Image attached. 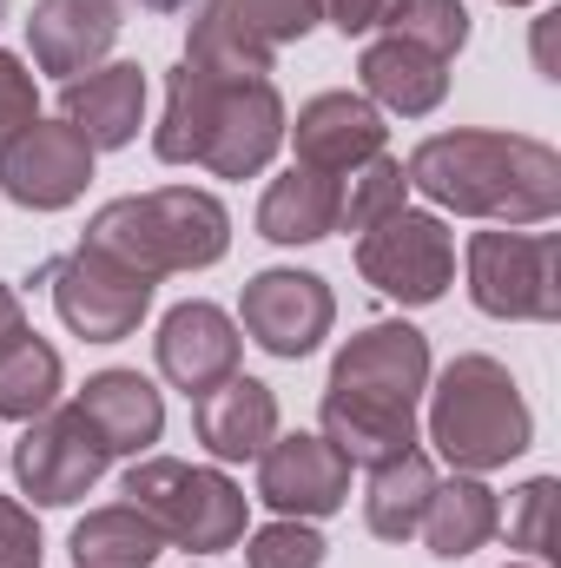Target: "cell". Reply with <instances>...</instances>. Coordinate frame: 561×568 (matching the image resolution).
Masks as SVG:
<instances>
[{
  "mask_svg": "<svg viewBox=\"0 0 561 568\" xmlns=\"http://www.w3.org/2000/svg\"><path fill=\"white\" fill-rule=\"evenodd\" d=\"M429 390V337L404 317L364 324L337 357L324 384V443L344 463H390L417 449V404Z\"/></svg>",
  "mask_w": 561,
  "mask_h": 568,
  "instance_id": "obj_1",
  "label": "cell"
},
{
  "mask_svg": "<svg viewBox=\"0 0 561 568\" xmlns=\"http://www.w3.org/2000/svg\"><path fill=\"white\" fill-rule=\"evenodd\" d=\"M410 192H422L442 212L462 219H489L509 232L549 225L561 212V152L529 133H429L404 165Z\"/></svg>",
  "mask_w": 561,
  "mask_h": 568,
  "instance_id": "obj_2",
  "label": "cell"
},
{
  "mask_svg": "<svg viewBox=\"0 0 561 568\" xmlns=\"http://www.w3.org/2000/svg\"><path fill=\"white\" fill-rule=\"evenodd\" d=\"M80 245L133 265L140 278L205 272L232 252V212L198 185H152V192H126L100 205Z\"/></svg>",
  "mask_w": 561,
  "mask_h": 568,
  "instance_id": "obj_3",
  "label": "cell"
},
{
  "mask_svg": "<svg viewBox=\"0 0 561 568\" xmlns=\"http://www.w3.org/2000/svg\"><path fill=\"white\" fill-rule=\"evenodd\" d=\"M429 443L442 449V463L456 476H489L509 469L529 443H536V417L522 384L509 377V364L469 351L449 357V371L429 390Z\"/></svg>",
  "mask_w": 561,
  "mask_h": 568,
  "instance_id": "obj_4",
  "label": "cell"
},
{
  "mask_svg": "<svg viewBox=\"0 0 561 568\" xmlns=\"http://www.w3.org/2000/svg\"><path fill=\"white\" fill-rule=\"evenodd\" d=\"M126 503L185 556L238 549L245 542V516H252V496L225 469H198V463H178V456H133Z\"/></svg>",
  "mask_w": 561,
  "mask_h": 568,
  "instance_id": "obj_5",
  "label": "cell"
},
{
  "mask_svg": "<svg viewBox=\"0 0 561 568\" xmlns=\"http://www.w3.org/2000/svg\"><path fill=\"white\" fill-rule=\"evenodd\" d=\"M469 304L502 324H555L561 317V239L555 232H476L469 239Z\"/></svg>",
  "mask_w": 561,
  "mask_h": 568,
  "instance_id": "obj_6",
  "label": "cell"
},
{
  "mask_svg": "<svg viewBox=\"0 0 561 568\" xmlns=\"http://www.w3.org/2000/svg\"><path fill=\"white\" fill-rule=\"evenodd\" d=\"M357 272L397 304H436L456 284V239L436 212H390L357 232Z\"/></svg>",
  "mask_w": 561,
  "mask_h": 568,
  "instance_id": "obj_7",
  "label": "cell"
},
{
  "mask_svg": "<svg viewBox=\"0 0 561 568\" xmlns=\"http://www.w3.org/2000/svg\"><path fill=\"white\" fill-rule=\"evenodd\" d=\"M47 278H53V311H60V324H67L73 337H86V344H120V337H133L140 317L152 311V291H159V278H140L133 265H120V258H106V252H93V245H73Z\"/></svg>",
  "mask_w": 561,
  "mask_h": 568,
  "instance_id": "obj_8",
  "label": "cell"
},
{
  "mask_svg": "<svg viewBox=\"0 0 561 568\" xmlns=\"http://www.w3.org/2000/svg\"><path fill=\"white\" fill-rule=\"evenodd\" d=\"M13 483H20V496H33L40 509H67V503H80L100 476H106V443L93 436V424L73 410V404H53L47 417H33V424L20 429V443H13Z\"/></svg>",
  "mask_w": 561,
  "mask_h": 568,
  "instance_id": "obj_9",
  "label": "cell"
},
{
  "mask_svg": "<svg viewBox=\"0 0 561 568\" xmlns=\"http://www.w3.org/2000/svg\"><path fill=\"white\" fill-rule=\"evenodd\" d=\"M330 324H337V297H330V284L317 278V272L272 265V272L245 278V291H238V331L258 351L284 357V364L310 357L330 337Z\"/></svg>",
  "mask_w": 561,
  "mask_h": 568,
  "instance_id": "obj_10",
  "label": "cell"
},
{
  "mask_svg": "<svg viewBox=\"0 0 561 568\" xmlns=\"http://www.w3.org/2000/svg\"><path fill=\"white\" fill-rule=\"evenodd\" d=\"M93 185V145L67 120H33L0 145V192L27 212H67Z\"/></svg>",
  "mask_w": 561,
  "mask_h": 568,
  "instance_id": "obj_11",
  "label": "cell"
},
{
  "mask_svg": "<svg viewBox=\"0 0 561 568\" xmlns=\"http://www.w3.org/2000/svg\"><path fill=\"white\" fill-rule=\"evenodd\" d=\"M258 503L278 516H297V523H324L350 503V463L310 429L272 436L258 456Z\"/></svg>",
  "mask_w": 561,
  "mask_h": 568,
  "instance_id": "obj_12",
  "label": "cell"
},
{
  "mask_svg": "<svg viewBox=\"0 0 561 568\" xmlns=\"http://www.w3.org/2000/svg\"><path fill=\"white\" fill-rule=\"evenodd\" d=\"M152 351H159V377H165L172 390L205 397L212 384L238 377V351H245V337H238V317H225V311L205 304V297H185V304L165 311Z\"/></svg>",
  "mask_w": 561,
  "mask_h": 568,
  "instance_id": "obj_13",
  "label": "cell"
},
{
  "mask_svg": "<svg viewBox=\"0 0 561 568\" xmlns=\"http://www.w3.org/2000/svg\"><path fill=\"white\" fill-rule=\"evenodd\" d=\"M120 27H126V7L120 0H33L27 47H33V67L67 87L80 73L106 67Z\"/></svg>",
  "mask_w": 561,
  "mask_h": 568,
  "instance_id": "obj_14",
  "label": "cell"
},
{
  "mask_svg": "<svg viewBox=\"0 0 561 568\" xmlns=\"http://www.w3.org/2000/svg\"><path fill=\"white\" fill-rule=\"evenodd\" d=\"M284 133L297 145V165L330 172V179L357 172L364 159H377L384 140H390L384 113H377L364 93H317V100L297 106V126H284Z\"/></svg>",
  "mask_w": 561,
  "mask_h": 568,
  "instance_id": "obj_15",
  "label": "cell"
},
{
  "mask_svg": "<svg viewBox=\"0 0 561 568\" xmlns=\"http://www.w3.org/2000/svg\"><path fill=\"white\" fill-rule=\"evenodd\" d=\"M284 100L272 80H238L225 87V106H218V126L205 140V172L212 179H258L284 145Z\"/></svg>",
  "mask_w": 561,
  "mask_h": 568,
  "instance_id": "obj_16",
  "label": "cell"
},
{
  "mask_svg": "<svg viewBox=\"0 0 561 568\" xmlns=\"http://www.w3.org/2000/svg\"><path fill=\"white\" fill-rule=\"evenodd\" d=\"M60 120L93 145V152H120L140 140L145 126V73L140 60H106L80 80L60 87Z\"/></svg>",
  "mask_w": 561,
  "mask_h": 568,
  "instance_id": "obj_17",
  "label": "cell"
},
{
  "mask_svg": "<svg viewBox=\"0 0 561 568\" xmlns=\"http://www.w3.org/2000/svg\"><path fill=\"white\" fill-rule=\"evenodd\" d=\"M192 429L218 463H258L278 436V390L258 377H225L205 397H192Z\"/></svg>",
  "mask_w": 561,
  "mask_h": 568,
  "instance_id": "obj_18",
  "label": "cell"
},
{
  "mask_svg": "<svg viewBox=\"0 0 561 568\" xmlns=\"http://www.w3.org/2000/svg\"><path fill=\"white\" fill-rule=\"evenodd\" d=\"M73 410L93 424V436L106 443V456H145L165 436V397L152 390V377H140V371H93L80 384Z\"/></svg>",
  "mask_w": 561,
  "mask_h": 568,
  "instance_id": "obj_19",
  "label": "cell"
},
{
  "mask_svg": "<svg viewBox=\"0 0 561 568\" xmlns=\"http://www.w3.org/2000/svg\"><path fill=\"white\" fill-rule=\"evenodd\" d=\"M357 80H364V100H370L377 113L422 120V113H436V106H442V93H449V60H436V53L410 47V40L384 33V40H370V47H364Z\"/></svg>",
  "mask_w": 561,
  "mask_h": 568,
  "instance_id": "obj_20",
  "label": "cell"
},
{
  "mask_svg": "<svg viewBox=\"0 0 561 568\" xmlns=\"http://www.w3.org/2000/svg\"><path fill=\"white\" fill-rule=\"evenodd\" d=\"M337 205H344V179L290 165L258 199V239H272V245H317V239L337 232Z\"/></svg>",
  "mask_w": 561,
  "mask_h": 568,
  "instance_id": "obj_21",
  "label": "cell"
},
{
  "mask_svg": "<svg viewBox=\"0 0 561 568\" xmlns=\"http://www.w3.org/2000/svg\"><path fill=\"white\" fill-rule=\"evenodd\" d=\"M417 536L429 542V556L462 562V556H476V549H489L502 536V503H496V489L482 476H449V483L436 476V496L422 509Z\"/></svg>",
  "mask_w": 561,
  "mask_h": 568,
  "instance_id": "obj_22",
  "label": "cell"
},
{
  "mask_svg": "<svg viewBox=\"0 0 561 568\" xmlns=\"http://www.w3.org/2000/svg\"><path fill=\"white\" fill-rule=\"evenodd\" d=\"M225 87H238V80H212V73H198V67H172V80H165V113H159V126H152V152L165 159V165H198L205 159V140H212V126H218V106H225Z\"/></svg>",
  "mask_w": 561,
  "mask_h": 568,
  "instance_id": "obj_23",
  "label": "cell"
},
{
  "mask_svg": "<svg viewBox=\"0 0 561 568\" xmlns=\"http://www.w3.org/2000/svg\"><path fill=\"white\" fill-rule=\"evenodd\" d=\"M272 53L225 0H198L185 20V67L212 73V80H272Z\"/></svg>",
  "mask_w": 561,
  "mask_h": 568,
  "instance_id": "obj_24",
  "label": "cell"
},
{
  "mask_svg": "<svg viewBox=\"0 0 561 568\" xmlns=\"http://www.w3.org/2000/svg\"><path fill=\"white\" fill-rule=\"evenodd\" d=\"M436 496V463L422 449H404L390 463L370 469V489H364V523L377 542H410L422 529V509Z\"/></svg>",
  "mask_w": 561,
  "mask_h": 568,
  "instance_id": "obj_25",
  "label": "cell"
},
{
  "mask_svg": "<svg viewBox=\"0 0 561 568\" xmlns=\"http://www.w3.org/2000/svg\"><path fill=\"white\" fill-rule=\"evenodd\" d=\"M165 549V536L145 523L133 503L113 509H86L73 529V568H152Z\"/></svg>",
  "mask_w": 561,
  "mask_h": 568,
  "instance_id": "obj_26",
  "label": "cell"
},
{
  "mask_svg": "<svg viewBox=\"0 0 561 568\" xmlns=\"http://www.w3.org/2000/svg\"><path fill=\"white\" fill-rule=\"evenodd\" d=\"M60 390H67V364H60V351H53L47 337L27 331L20 344L0 351V417H7V424L47 417V410L60 404Z\"/></svg>",
  "mask_w": 561,
  "mask_h": 568,
  "instance_id": "obj_27",
  "label": "cell"
},
{
  "mask_svg": "<svg viewBox=\"0 0 561 568\" xmlns=\"http://www.w3.org/2000/svg\"><path fill=\"white\" fill-rule=\"evenodd\" d=\"M350 185H344V205H337V232H370L377 219H390V212H404L410 205V179H404V159H390V152H377V159H364L357 172H344Z\"/></svg>",
  "mask_w": 561,
  "mask_h": 568,
  "instance_id": "obj_28",
  "label": "cell"
},
{
  "mask_svg": "<svg viewBox=\"0 0 561 568\" xmlns=\"http://www.w3.org/2000/svg\"><path fill=\"white\" fill-rule=\"evenodd\" d=\"M384 33L410 40L422 53H436V60H456V53L469 47V7H462V0H404V7L384 20Z\"/></svg>",
  "mask_w": 561,
  "mask_h": 568,
  "instance_id": "obj_29",
  "label": "cell"
},
{
  "mask_svg": "<svg viewBox=\"0 0 561 568\" xmlns=\"http://www.w3.org/2000/svg\"><path fill=\"white\" fill-rule=\"evenodd\" d=\"M245 568H324V536L297 516H278L245 536Z\"/></svg>",
  "mask_w": 561,
  "mask_h": 568,
  "instance_id": "obj_30",
  "label": "cell"
},
{
  "mask_svg": "<svg viewBox=\"0 0 561 568\" xmlns=\"http://www.w3.org/2000/svg\"><path fill=\"white\" fill-rule=\"evenodd\" d=\"M555 496L561 483L555 476H536V483H522L516 489V516H509V549H522V556H555Z\"/></svg>",
  "mask_w": 561,
  "mask_h": 568,
  "instance_id": "obj_31",
  "label": "cell"
},
{
  "mask_svg": "<svg viewBox=\"0 0 561 568\" xmlns=\"http://www.w3.org/2000/svg\"><path fill=\"white\" fill-rule=\"evenodd\" d=\"M265 47H297L324 13H317V0H225Z\"/></svg>",
  "mask_w": 561,
  "mask_h": 568,
  "instance_id": "obj_32",
  "label": "cell"
},
{
  "mask_svg": "<svg viewBox=\"0 0 561 568\" xmlns=\"http://www.w3.org/2000/svg\"><path fill=\"white\" fill-rule=\"evenodd\" d=\"M33 120H40V87H33L20 53H0V145L20 126H33Z\"/></svg>",
  "mask_w": 561,
  "mask_h": 568,
  "instance_id": "obj_33",
  "label": "cell"
},
{
  "mask_svg": "<svg viewBox=\"0 0 561 568\" xmlns=\"http://www.w3.org/2000/svg\"><path fill=\"white\" fill-rule=\"evenodd\" d=\"M40 523H33V509L27 503H13V496H0V568H40Z\"/></svg>",
  "mask_w": 561,
  "mask_h": 568,
  "instance_id": "obj_34",
  "label": "cell"
},
{
  "mask_svg": "<svg viewBox=\"0 0 561 568\" xmlns=\"http://www.w3.org/2000/svg\"><path fill=\"white\" fill-rule=\"evenodd\" d=\"M404 0H317V13L344 33V40H357V33H377L390 13H397Z\"/></svg>",
  "mask_w": 561,
  "mask_h": 568,
  "instance_id": "obj_35",
  "label": "cell"
},
{
  "mask_svg": "<svg viewBox=\"0 0 561 568\" xmlns=\"http://www.w3.org/2000/svg\"><path fill=\"white\" fill-rule=\"evenodd\" d=\"M27 337V304H20V291L13 284H0V351L7 344H20Z\"/></svg>",
  "mask_w": 561,
  "mask_h": 568,
  "instance_id": "obj_36",
  "label": "cell"
},
{
  "mask_svg": "<svg viewBox=\"0 0 561 568\" xmlns=\"http://www.w3.org/2000/svg\"><path fill=\"white\" fill-rule=\"evenodd\" d=\"M496 7H542V0H496Z\"/></svg>",
  "mask_w": 561,
  "mask_h": 568,
  "instance_id": "obj_37",
  "label": "cell"
},
{
  "mask_svg": "<svg viewBox=\"0 0 561 568\" xmlns=\"http://www.w3.org/2000/svg\"><path fill=\"white\" fill-rule=\"evenodd\" d=\"M509 568H542V562H509Z\"/></svg>",
  "mask_w": 561,
  "mask_h": 568,
  "instance_id": "obj_38",
  "label": "cell"
},
{
  "mask_svg": "<svg viewBox=\"0 0 561 568\" xmlns=\"http://www.w3.org/2000/svg\"><path fill=\"white\" fill-rule=\"evenodd\" d=\"M0 13H7V0H0Z\"/></svg>",
  "mask_w": 561,
  "mask_h": 568,
  "instance_id": "obj_39",
  "label": "cell"
}]
</instances>
